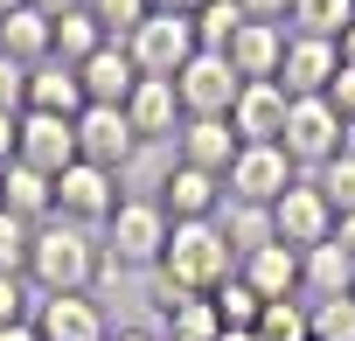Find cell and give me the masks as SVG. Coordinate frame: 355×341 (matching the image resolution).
I'll return each mask as SVG.
<instances>
[{
	"instance_id": "6da1fadb",
	"label": "cell",
	"mask_w": 355,
	"mask_h": 341,
	"mask_svg": "<svg viewBox=\"0 0 355 341\" xmlns=\"http://www.w3.org/2000/svg\"><path fill=\"white\" fill-rule=\"evenodd\" d=\"M105 272V237L84 230V223H35V244H28V286L35 292H91Z\"/></svg>"
},
{
	"instance_id": "7a4b0ae2",
	"label": "cell",
	"mask_w": 355,
	"mask_h": 341,
	"mask_svg": "<svg viewBox=\"0 0 355 341\" xmlns=\"http://www.w3.org/2000/svg\"><path fill=\"white\" fill-rule=\"evenodd\" d=\"M160 279L167 286H182V292H216L223 279H237V251L223 237V223H174L167 230V251H160Z\"/></svg>"
},
{
	"instance_id": "3957f363",
	"label": "cell",
	"mask_w": 355,
	"mask_h": 341,
	"mask_svg": "<svg viewBox=\"0 0 355 341\" xmlns=\"http://www.w3.org/2000/svg\"><path fill=\"white\" fill-rule=\"evenodd\" d=\"M167 230H174V216H167L153 195H125L119 216L98 230V237H105V265H112V272H160Z\"/></svg>"
},
{
	"instance_id": "277c9868",
	"label": "cell",
	"mask_w": 355,
	"mask_h": 341,
	"mask_svg": "<svg viewBox=\"0 0 355 341\" xmlns=\"http://www.w3.org/2000/svg\"><path fill=\"white\" fill-rule=\"evenodd\" d=\"M119 175L112 167H91V160H70L63 175H56V216L63 223H84V230H105L119 216Z\"/></svg>"
},
{
	"instance_id": "5b68a950",
	"label": "cell",
	"mask_w": 355,
	"mask_h": 341,
	"mask_svg": "<svg viewBox=\"0 0 355 341\" xmlns=\"http://www.w3.org/2000/svg\"><path fill=\"white\" fill-rule=\"evenodd\" d=\"M341 112L327 105V98H293V112H286V132H279V146H286V160L293 167H327L334 153H341Z\"/></svg>"
},
{
	"instance_id": "8992f818",
	"label": "cell",
	"mask_w": 355,
	"mask_h": 341,
	"mask_svg": "<svg viewBox=\"0 0 355 341\" xmlns=\"http://www.w3.org/2000/svg\"><path fill=\"white\" fill-rule=\"evenodd\" d=\"M174 91H182V112H189V119H230V105H237L244 77L230 70V56L196 49V56L182 63V77H174Z\"/></svg>"
},
{
	"instance_id": "52a82bcc",
	"label": "cell",
	"mask_w": 355,
	"mask_h": 341,
	"mask_svg": "<svg viewBox=\"0 0 355 341\" xmlns=\"http://www.w3.org/2000/svg\"><path fill=\"white\" fill-rule=\"evenodd\" d=\"M125 56L139 63V77H182V63L196 56V21L182 15H146L125 35Z\"/></svg>"
},
{
	"instance_id": "ba28073f",
	"label": "cell",
	"mask_w": 355,
	"mask_h": 341,
	"mask_svg": "<svg viewBox=\"0 0 355 341\" xmlns=\"http://www.w3.org/2000/svg\"><path fill=\"white\" fill-rule=\"evenodd\" d=\"M146 139L132 132V119H125V105H84L77 112V160H91V167H132V153H139Z\"/></svg>"
},
{
	"instance_id": "9c48e42d",
	"label": "cell",
	"mask_w": 355,
	"mask_h": 341,
	"mask_svg": "<svg viewBox=\"0 0 355 341\" xmlns=\"http://www.w3.org/2000/svg\"><path fill=\"white\" fill-rule=\"evenodd\" d=\"M15 160L56 182L63 167L77 160V119H56V112H21V125H15Z\"/></svg>"
},
{
	"instance_id": "30bf717a",
	"label": "cell",
	"mask_w": 355,
	"mask_h": 341,
	"mask_svg": "<svg viewBox=\"0 0 355 341\" xmlns=\"http://www.w3.org/2000/svg\"><path fill=\"white\" fill-rule=\"evenodd\" d=\"M293 182H300V167L286 160V146H237L230 175H223V189H230L237 202H265V209H272Z\"/></svg>"
},
{
	"instance_id": "8fae6325",
	"label": "cell",
	"mask_w": 355,
	"mask_h": 341,
	"mask_svg": "<svg viewBox=\"0 0 355 341\" xmlns=\"http://www.w3.org/2000/svg\"><path fill=\"white\" fill-rule=\"evenodd\" d=\"M223 195H230V189H223V175H209V167H189V160H174L167 175H160V195H153V202H160L174 223H209V216L223 209Z\"/></svg>"
},
{
	"instance_id": "7c38bea8",
	"label": "cell",
	"mask_w": 355,
	"mask_h": 341,
	"mask_svg": "<svg viewBox=\"0 0 355 341\" xmlns=\"http://www.w3.org/2000/svg\"><path fill=\"white\" fill-rule=\"evenodd\" d=\"M286 112H293L286 84H279V77H258V84H244V91H237V105H230V132H237L244 146H279Z\"/></svg>"
},
{
	"instance_id": "4fadbf2b",
	"label": "cell",
	"mask_w": 355,
	"mask_h": 341,
	"mask_svg": "<svg viewBox=\"0 0 355 341\" xmlns=\"http://www.w3.org/2000/svg\"><path fill=\"white\" fill-rule=\"evenodd\" d=\"M272 223H279V244H293V251H313V244L334 237V209H327V195H320L306 175L272 202Z\"/></svg>"
},
{
	"instance_id": "5bb4252c",
	"label": "cell",
	"mask_w": 355,
	"mask_h": 341,
	"mask_svg": "<svg viewBox=\"0 0 355 341\" xmlns=\"http://www.w3.org/2000/svg\"><path fill=\"white\" fill-rule=\"evenodd\" d=\"M35 334L42 341H112V320H105V306L91 292H42Z\"/></svg>"
},
{
	"instance_id": "9a60e30c",
	"label": "cell",
	"mask_w": 355,
	"mask_h": 341,
	"mask_svg": "<svg viewBox=\"0 0 355 341\" xmlns=\"http://www.w3.org/2000/svg\"><path fill=\"white\" fill-rule=\"evenodd\" d=\"M334 70H341V42L293 35V42H286V63H279V84H286V98H327Z\"/></svg>"
},
{
	"instance_id": "2e32d148",
	"label": "cell",
	"mask_w": 355,
	"mask_h": 341,
	"mask_svg": "<svg viewBox=\"0 0 355 341\" xmlns=\"http://www.w3.org/2000/svg\"><path fill=\"white\" fill-rule=\"evenodd\" d=\"M125 119H132V132L153 146V139H174L182 132V91H174V77H139L132 84V98H125Z\"/></svg>"
},
{
	"instance_id": "e0dca14e",
	"label": "cell",
	"mask_w": 355,
	"mask_h": 341,
	"mask_svg": "<svg viewBox=\"0 0 355 341\" xmlns=\"http://www.w3.org/2000/svg\"><path fill=\"white\" fill-rule=\"evenodd\" d=\"M286 42H293V28H279V21H244L237 35H230V70L244 77V84H258V77H279V63H286Z\"/></svg>"
},
{
	"instance_id": "ac0fdd59",
	"label": "cell",
	"mask_w": 355,
	"mask_h": 341,
	"mask_svg": "<svg viewBox=\"0 0 355 341\" xmlns=\"http://www.w3.org/2000/svg\"><path fill=\"white\" fill-rule=\"evenodd\" d=\"M237 146H244V139L230 132V119H182V132H174V160L209 167V175H230Z\"/></svg>"
},
{
	"instance_id": "d6986e66",
	"label": "cell",
	"mask_w": 355,
	"mask_h": 341,
	"mask_svg": "<svg viewBox=\"0 0 355 341\" xmlns=\"http://www.w3.org/2000/svg\"><path fill=\"white\" fill-rule=\"evenodd\" d=\"M28 112L77 119V112H84V77H77V63H63V56H42V63H28Z\"/></svg>"
},
{
	"instance_id": "ffe728a7",
	"label": "cell",
	"mask_w": 355,
	"mask_h": 341,
	"mask_svg": "<svg viewBox=\"0 0 355 341\" xmlns=\"http://www.w3.org/2000/svg\"><path fill=\"white\" fill-rule=\"evenodd\" d=\"M355 292V251H341L334 237L300 251V299H348Z\"/></svg>"
},
{
	"instance_id": "44dd1931",
	"label": "cell",
	"mask_w": 355,
	"mask_h": 341,
	"mask_svg": "<svg viewBox=\"0 0 355 341\" xmlns=\"http://www.w3.org/2000/svg\"><path fill=\"white\" fill-rule=\"evenodd\" d=\"M77 77H84V105H125L139 84V63L125 56V42H105L91 63H77Z\"/></svg>"
},
{
	"instance_id": "7402d4cb",
	"label": "cell",
	"mask_w": 355,
	"mask_h": 341,
	"mask_svg": "<svg viewBox=\"0 0 355 341\" xmlns=\"http://www.w3.org/2000/svg\"><path fill=\"white\" fill-rule=\"evenodd\" d=\"M237 279H244L258 299H300V251H293V244H265V251L237 258Z\"/></svg>"
},
{
	"instance_id": "603a6c76",
	"label": "cell",
	"mask_w": 355,
	"mask_h": 341,
	"mask_svg": "<svg viewBox=\"0 0 355 341\" xmlns=\"http://www.w3.org/2000/svg\"><path fill=\"white\" fill-rule=\"evenodd\" d=\"M0 209L21 216V223H49L56 216V182L35 175V167H21V160H8L0 167Z\"/></svg>"
},
{
	"instance_id": "cb8c5ba5",
	"label": "cell",
	"mask_w": 355,
	"mask_h": 341,
	"mask_svg": "<svg viewBox=\"0 0 355 341\" xmlns=\"http://www.w3.org/2000/svg\"><path fill=\"white\" fill-rule=\"evenodd\" d=\"M216 223H223V237H230V251H237V258H251V251L279 244V223H272V209H265V202H237V195H223Z\"/></svg>"
},
{
	"instance_id": "d4e9b609",
	"label": "cell",
	"mask_w": 355,
	"mask_h": 341,
	"mask_svg": "<svg viewBox=\"0 0 355 341\" xmlns=\"http://www.w3.org/2000/svg\"><path fill=\"white\" fill-rule=\"evenodd\" d=\"M0 56H15V63H42V56H56V21L35 15V8H15L8 21H0Z\"/></svg>"
},
{
	"instance_id": "484cf974",
	"label": "cell",
	"mask_w": 355,
	"mask_h": 341,
	"mask_svg": "<svg viewBox=\"0 0 355 341\" xmlns=\"http://www.w3.org/2000/svg\"><path fill=\"white\" fill-rule=\"evenodd\" d=\"M293 35H313V42H341V28L355 21V0H293Z\"/></svg>"
},
{
	"instance_id": "4316f807",
	"label": "cell",
	"mask_w": 355,
	"mask_h": 341,
	"mask_svg": "<svg viewBox=\"0 0 355 341\" xmlns=\"http://www.w3.org/2000/svg\"><path fill=\"white\" fill-rule=\"evenodd\" d=\"M105 42H112V35L98 28V15H91V8H70V15L56 21V56H63V63H91Z\"/></svg>"
},
{
	"instance_id": "83f0119b",
	"label": "cell",
	"mask_w": 355,
	"mask_h": 341,
	"mask_svg": "<svg viewBox=\"0 0 355 341\" xmlns=\"http://www.w3.org/2000/svg\"><path fill=\"white\" fill-rule=\"evenodd\" d=\"M244 21H251L244 0H202V15H196V49H216V56H223Z\"/></svg>"
},
{
	"instance_id": "f1b7e54d",
	"label": "cell",
	"mask_w": 355,
	"mask_h": 341,
	"mask_svg": "<svg viewBox=\"0 0 355 341\" xmlns=\"http://www.w3.org/2000/svg\"><path fill=\"white\" fill-rule=\"evenodd\" d=\"M320 195H327V209H334V223L341 216H355V153H334L327 167H313V175H306Z\"/></svg>"
},
{
	"instance_id": "f546056e",
	"label": "cell",
	"mask_w": 355,
	"mask_h": 341,
	"mask_svg": "<svg viewBox=\"0 0 355 341\" xmlns=\"http://www.w3.org/2000/svg\"><path fill=\"white\" fill-rule=\"evenodd\" d=\"M251 334H258V341H313V327H306V299H265V313H258Z\"/></svg>"
},
{
	"instance_id": "4dcf8cb0",
	"label": "cell",
	"mask_w": 355,
	"mask_h": 341,
	"mask_svg": "<svg viewBox=\"0 0 355 341\" xmlns=\"http://www.w3.org/2000/svg\"><path fill=\"white\" fill-rule=\"evenodd\" d=\"M306 327H313V341H355V292L348 299H306Z\"/></svg>"
},
{
	"instance_id": "1f68e13d",
	"label": "cell",
	"mask_w": 355,
	"mask_h": 341,
	"mask_svg": "<svg viewBox=\"0 0 355 341\" xmlns=\"http://www.w3.org/2000/svg\"><path fill=\"white\" fill-rule=\"evenodd\" d=\"M209 299H216L223 327H258V313H265V299H258V292H251L244 279H223V286H216Z\"/></svg>"
},
{
	"instance_id": "d6a6232c",
	"label": "cell",
	"mask_w": 355,
	"mask_h": 341,
	"mask_svg": "<svg viewBox=\"0 0 355 341\" xmlns=\"http://www.w3.org/2000/svg\"><path fill=\"white\" fill-rule=\"evenodd\" d=\"M84 8L98 15V28H105L112 42H125V35H132L146 15H153V0H84Z\"/></svg>"
},
{
	"instance_id": "836d02e7",
	"label": "cell",
	"mask_w": 355,
	"mask_h": 341,
	"mask_svg": "<svg viewBox=\"0 0 355 341\" xmlns=\"http://www.w3.org/2000/svg\"><path fill=\"white\" fill-rule=\"evenodd\" d=\"M28 244H35V223H21V216L0 209V272L28 279Z\"/></svg>"
},
{
	"instance_id": "e575fe53",
	"label": "cell",
	"mask_w": 355,
	"mask_h": 341,
	"mask_svg": "<svg viewBox=\"0 0 355 341\" xmlns=\"http://www.w3.org/2000/svg\"><path fill=\"white\" fill-rule=\"evenodd\" d=\"M35 306H42V292H35L28 279L0 272V327H15V320H35Z\"/></svg>"
},
{
	"instance_id": "d590c367",
	"label": "cell",
	"mask_w": 355,
	"mask_h": 341,
	"mask_svg": "<svg viewBox=\"0 0 355 341\" xmlns=\"http://www.w3.org/2000/svg\"><path fill=\"white\" fill-rule=\"evenodd\" d=\"M0 112H28V63H15V56H0Z\"/></svg>"
},
{
	"instance_id": "8d00e7d4",
	"label": "cell",
	"mask_w": 355,
	"mask_h": 341,
	"mask_svg": "<svg viewBox=\"0 0 355 341\" xmlns=\"http://www.w3.org/2000/svg\"><path fill=\"white\" fill-rule=\"evenodd\" d=\"M327 105L341 112V125L355 119V63H341V70H334V84H327Z\"/></svg>"
},
{
	"instance_id": "74e56055",
	"label": "cell",
	"mask_w": 355,
	"mask_h": 341,
	"mask_svg": "<svg viewBox=\"0 0 355 341\" xmlns=\"http://www.w3.org/2000/svg\"><path fill=\"white\" fill-rule=\"evenodd\" d=\"M244 15H251V21H279V28H286L293 0H244Z\"/></svg>"
},
{
	"instance_id": "f35d334b",
	"label": "cell",
	"mask_w": 355,
	"mask_h": 341,
	"mask_svg": "<svg viewBox=\"0 0 355 341\" xmlns=\"http://www.w3.org/2000/svg\"><path fill=\"white\" fill-rule=\"evenodd\" d=\"M153 15H182V21H196L202 0H153Z\"/></svg>"
},
{
	"instance_id": "ab89813d",
	"label": "cell",
	"mask_w": 355,
	"mask_h": 341,
	"mask_svg": "<svg viewBox=\"0 0 355 341\" xmlns=\"http://www.w3.org/2000/svg\"><path fill=\"white\" fill-rule=\"evenodd\" d=\"M15 125H21L15 112H0V167H8V160H15Z\"/></svg>"
},
{
	"instance_id": "60d3db41",
	"label": "cell",
	"mask_w": 355,
	"mask_h": 341,
	"mask_svg": "<svg viewBox=\"0 0 355 341\" xmlns=\"http://www.w3.org/2000/svg\"><path fill=\"white\" fill-rule=\"evenodd\" d=\"M28 8H35V15H49V21H63L70 8H84V0H28Z\"/></svg>"
},
{
	"instance_id": "b9f144b4",
	"label": "cell",
	"mask_w": 355,
	"mask_h": 341,
	"mask_svg": "<svg viewBox=\"0 0 355 341\" xmlns=\"http://www.w3.org/2000/svg\"><path fill=\"white\" fill-rule=\"evenodd\" d=\"M0 341H42V334H35V320H15V327H0Z\"/></svg>"
},
{
	"instance_id": "7bdbcfd3",
	"label": "cell",
	"mask_w": 355,
	"mask_h": 341,
	"mask_svg": "<svg viewBox=\"0 0 355 341\" xmlns=\"http://www.w3.org/2000/svg\"><path fill=\"white\" fill-rule=\"evenodd\" d=\"M334 244H341V251H355V216H341V223H334Z\"/></svg>"
},
{
	"instance_id": "ee69618b",
	"label": "cell",
	"mask_w": 355,
	"mask_h": 341,
	"mask_svg": "<svg viewBox=\"0 0 355 341\" xmlns=\"http://www.w3.org/2000/svg\"><path fill=\"white\" fill-rule=\"evenodd\" d=\"M112 341H160V327H119Z\"/></svg>"
},
{
	"instance_id": "f6af8a7d",
	"label": "cell",
	"mask_w": 355,
	"mask_h": 341,
	"mask_svg": "<svg viewBox=\"0 0 355 341\" xmlns=\"http://www.w3.org/2000/svg\"><path fill=\"white\" fill-rule=\"evenodd\" d=\"M341 63H355V21L341 28Z\"/></svg>"
},
{
	"instance_id": "bcb514c9",
	"label": "cell",
	"mask_w": 355,
	"mask_h": 341,
	"mask_svg": "<svg viewBox=\"0 0 355 341\" xmlns=\"http://www.w3.org/2000/svg\"><path fill=\"white\" fill-rule=\"evenodd\" d=\"M216 341H258V334H251V327H223Z\"/></svg>"
},
{
	"instance_id": "7dc6e473",
	"label": "cell",
	"mask_w": 355,
	"mask_h": 341,
	"mask_svg": "<svg viewBox=\"0 0 355 341\" xmlns=\"http://www.w3.org/2000/svg\"><path fill=\"white\" fill-rule=\"evenodd\" d=\"M341 153H355V119H348V132H341Z\"/></svg>"
},
{
	"instance_id": "c3c4849f",
	"label": "cell",
	"mask_w": 355,
	"mask_h": 341,
	"mask_svg": "<svg viewBox=\"0 0 355 341\" xmlns=\"http://www.w3.org/2000/svg\"><path fill=\"white\" fill-rule=\"evenodd\" d=\"M15 8H28V0H0V21H8V15H15Z\"/></svg>"
}]
</instances>
